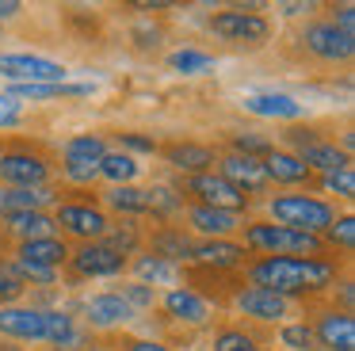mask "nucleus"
Wrapping results in <instances>:
<instances>
[{"mask_svg": "<svg viewBox=\"0 0 355 351\" xmlns=\"http://www.w3.org/2000/svg\"><path fill=\"white\" fill-rule=\"evenodd\" d=\"M252 282L260 290L286 298L302 294V290H321L332 282V267L321 259H302V256H271L252 267Z\"/></svg>", "mask_w": 355, "mask_h": 351, "instance_id": "f257e3e1", "label": "nucleus"}, {"mask_svg": "<svg viewBox=\"0 0 355 351\" xmlns=\"http://www.w3.org/2000/svg\"><path fill=\"white\" fill-rule=\"evenodd\" d=\"M271 214H275L286 229H302V233H317V229L332 225V206L321 203V198H306V195L271 198Z\"/></svg>", "mask_w": 355, "mask_h": 351, "instance_id": "f03ea898", "label": "nucleus"}, {"mask_svg": "<svg viewBox=\"0 0 355 351\" xmlns=\"http://www.w3.org/2000/svg\"><path fill=\"white\" fill-rule=\"evenodd\" d=\"M245 241L252 244V248L275 252V256H298V252L317 256V252H321L317 233H302V229H286V225H248Z\"/></svg>", "mask_w": 355, "mask_h": 351, "instance_id": "7ed1b4c3", "label": "nucleus"}, {"mask_svg": "<svg viewBox=\"0 0 355 351\" xmlns=\"http://www.w3.org/2000/svg\"><path fill=\"white\" fill-rule=\"evenodd\" d=\"M0 76L19 84H58L65 80V65L35 53H0Z\"/></svg>", "mask_w": 355, "mask_h": 351, "instance_id": "20e7f679", "label": "nucleus"}, {"mask_svg": "<svg viewBox=\"0 0 355 351\" xmlns=\"http://www.w3.org/2000/svg\"><path fill=\"white\" fill-rule=\"evenodd\" d=\"M210 31L218 38H230V42H263L271 27L256 12H222L210 19Z\"/></svg>", "mask_w": 355, "mask_h": 351, "instance_id": "39448f33", "label": "nucleus"}, {"mask_svg": "<svg viewBox=\"0 0 355 351\" xmlns=\"http://www.w3.org/2000/svg\"><path fill=\"white\" fill-rule=\"evenodd\" d=\"M306 50H313L317 58H324V61H340V58H352L355 38L344 35L336 23H313V27L306 31Z\"/></svg>", "mask_w": 355, "mask_h": 351, "instance_id": "423d86ee", "label": "nucleus"}, {"mask_svg": "<svg viewBox=\"0 0 355 351\" xmlns=\"http://www.w3.org/2000/svg\"><path fill=\"white\" fill-rule=\"evenodd\" d=\"M191 191L202 198V206H214V210H237L245 206V191H237L230 180L222 176H210V172H199L191 180Z\"/></svg>", "mask_w": 355, "mask_h": 351, "instance_id": "0eeeda50", "label": "nucleus"}, {"mask_svg": "<svg viewBox=\"0 0 355 351\" xmlns=\"http://www.w3.org/2000/svg\"><path fill=\"white\" fill-rule=\"evenodd\" d=\"M0 180L12 187H42L46 164L31 153H8V157H0Z\"/></svg>", "mask_w": 355, "mask_h": 351, "instance_id": "6e6552de", "label": "nucleus"}, {"mask_svg": "<svg viewBox=\"0 0 355 351\" xmlns=\"http://www.w3.org/2000/svg\"><path fill=\"white\" fill-rule=\"evenodd\" d=\"M291 142L302 149L298 160H302L306 168H324V176H329V172H340V168H352V164H347V157L336 149V145H324V142H317V137H306L302 130H294Z\"/></svg>", "mask_w": 355, "mask_h": 351, "instance_id": "1a4fd4ad", "label": "nucleus"}, {"mask_svg": "<svg viewBox=\"0 0 355 351\" xmlns=\"http://www.w3.org/2000/svg\"><path fill=\"white\" fill-rule=\"evenodd\" d=\"M222 180H230L237 191H260L263 183H268V172H263V160L233 153V157L222 164Z\"/></svg>", "mask_w": 355, "mask_h": 351, "instance_id": "9d476101", "label": "nucleus"}, {"mask_svg": "<svg viewBox=\"0 0 355 351\" xmlns=\"http://www.w3.org/2000/svg\"><path fill=\"white\" fill-rule=\"evenodd\" d=\"M123 259L115 248H107V244H85V248L73 256V267H77L80 275H115L123 271Z\"/></svg>", "mask_w": 355, "mask_h": 351, "instance_id": "9b49d317", "label": "nucleus"}, {"mask_svg": "<svg viewBox=\"0 0 355 351\" xmlns=\"http://www.w3.org/2000/svg\"><path fill=\"white\" fill-rule=\"evenodd\" d=\"M85 313H88V325H96V328H115V325H126L134 317V309L119 294H96L85 305Z\"/></svg>", "mask_w": 355, "mask_h": 351, "instance_id": "f8f14e48", "label": "nucleus"}, {"mask_svg": "<svg viewBox=\"0 0 355 351\" xmlns=\"http://www.w3.org/2000/svg\"><path fill=\"white\" fill-rule=\"evenodd\" d=\"M0 332L16 340H46L42 309H0Z\"/></svg>", "mask_w": 355, "mask_h": 351, "instance_id": "ddd939ff", "label": "nucleus"}, {"mask_svg": "<svg viewBox=\"0 0 355 351\" xmlns=\"http://www.w3.org/2000/svg\"><path fill=\"white\" fill-rule=\"evenodd\" d=\"M58 221H62L69 233L92 237V241L107 233V218H103L100 210H92V206H62V210H58Z\"/></svg>", "mask_w": 355, "mask_h": 351, "instance_id": "4468645a", "label": "nucleus"}, {"mask_svg": "<svg viewBox=\"0 0 355 351\" xmlns=\"http://www.w3.org/2000/svg\"><path fill=\"white\" fill-rule=\"evenodd\" d=\"M237 305H241V313H248V317H256V320H279V317H286V298L271 294V290H260V286L245 290V294L237 298Z\"/></svg>", "mask_w": 355, "mask_h": 351, "instance_id": "2eb2a0df", "label": "nucleus"}, {"mask_svg": "<svg viewBox=\"0 0 355 351\" xmlns=\"http://www.w3.org/2000/svg\"><path fill=\"white\" fill-rule=\"evenodd\" d=\"M245 111L263 114V119H302L306 107H302L298 99L283 96V92H263V96H248L245 99Z\"/></svg>", "mask_w": 355, "mask_h": 351, "instance_id": "dca6fc26", "label": "nucleus"}, {"mask_svg": "<svg viewBox=\"0 0 355 351\" xmlns=\"http://www.w3.org/2000/svg\"><path fill=\"white\" fill-rule=\"evenodd\" d=\"M317 336L329 351H355V320L347 313H329L317 325Z\"/></svg>", "mask_w": 355, "mask_h": 351, "instance_id": "f3484780", "label": "nucleus"}, {"mask_svg": "<svg viewBox=\"0 0 355 351\" xmlns=\"http://www.w3.org/2000/svg\"><path fill=\"white\" fill-rule=\"evenodd\" d=\"M164 309H168L176 320H187V325H202V320H207V302H202L199 294H191V290H180V286L168 290Z\"/></svg>", "mask_w": 355, "mask_h": 351, "instance_id": "a211bd4d", "label": "nucleus"}, {"mask_svg": "<svg viewBox=\"0 0 355 351\" xmlns=\"http://www.w3.org/2000/svg\"><path fill=\"white\" fill-rule=\"evenodd\" d=\"M65 256H69V252H65V241H58V237H42V241L19 244V259L39 264V267H54V264H62Z\"/></svg>", "mask_w": 355, "mask_h": 351, "instance_id": "6ab92c4d", "label": "nucleus"}, {"mask_svg": "<svg viewBox=\"0 0 355 351\" xmlns=\"http://www.w3.org/2000/svg\"><path fill=\"white\" fill-rule=\"evenodd\" d=\"M8 225H12V233H19L24 241H42V237H50L54 221L42 210H8Z\"/></svg>", "mask_w": 355, "mask_h": 351, "instance_id": "aec40b11", "label": "nucleus"}, {"mask_svg": "<svg viewBox=\"0 0 355 351\" xmlns=\"http://www.w3.org/2000/svg\"><path fill=\"white\" fill-rule=\"evenodd\" d=\"M263 172H268V180H279V183H302V180H309V168L302 164L298 157H291V153H268Z\"/></svg>", "mask_w": 355, "mask_h": 351, "instance_id": "412c9836", "label": "nucleus"}, {"mask_svg": "<svg viewBox=\"0 0 355 351\" xmlns=\"http://www.w3.org/2000/svg\"><path fill=\"white\" fill-rule=\"evenodd\" d=\"M191 225L199 229V233L225 237L230 229H237V214H233V210H214V206H195V210H191Z\"/></svg>", "mask_w": 355, "mask_h": 351, "instance_id": "4be33fe9", "label": "nucleus"}, {"mask_svg": "<svg viewBox=\"0 0 355 351\" xmlns=\"http://www.w3.org/2000/svg\"><path fill=\"white\" fill-rule=\"evenodd\" d=\"M195 259H202V264H214V267H237L241 256H245V248L241 244H230V241H202L191 248Z\"/></svg>", "mask_w": 355, "mask_h": 351, "instance_id": "5701e85b", "label": "nucleus"}, {"mask_svg": "<svg viewBox=\"0 0 355 351\" xmlns=\"http://www.w3.org/2000/svg\"><path fill=\"white\" fill-rule=\"evenodd\" d=\"M168 160H172L176 168L199 172V168L214 164V153H210L207 145H191V142H184V145H172V149H168Z\"/></svg>", "mask_w": 355, "mask_h": 351, "instance_id": "b1692460", "label": "nucleus"}, {"mask_svg": "<svg viewBox=\"0 0 355 351\" xmlns=\"http://www.w3.org/2000/svg\"><path fill=\"white\" fill-rule=\"evenodd\" d=\"M103 157H107V149H103L100 134H80V137H73V142L65 145V160H88V164H100Z\"/></svg>", "mask_w": 355, "mask_h": 351, "instance_id": "393cba45", "label": "nucleus"}, {"mask_svg": "<svg viewBox=\"0 0 355 351\" xmlns=\"http://www.w3.org/2000/svg\"><path fill=\"white\" fill-rule=\"evenodd\" d=\"M42 203H50L46 187H12V191H4V206H8V210H39Z\"/></svg>", "mask_w": 355, "mask_h": 351, "instance_id": "a878e982", "label": "nucleus"}, {"mask_svg": "<svg viewBox=\"0 0 355 351\" xmlns=\"http://www.w3.org/2000/svg\"><path fill=\"white\" fill-rule=\"evenodd\" d=\"M153 248H157V259H164V264H172V259H184L191 256L195 244L187 241L184 233H157L153 237Z\"/></svg>", "mask_w": 355, "mask_h": 351, "instance_id": "bb28decb", "label": "nucleus"}, {"mask_svg": "<svg viewBox=\"0 0 355 351\" xmlns=\"http://www.w3.org/2000/svg\"><path fill=\"white\" fill-rule=\"evenodd\" d=\"M100 176H107V180H115L126 187V183L138 176V164H134V157H126V153H107V157L100 160Z\"/></svg>", "mask_w": 355, "mask_h": 351, "instance_id": "cd10ccee", "label": "nucleus"}, {"mask_svg": "<svg viewBox=\"0 0 355 351\" xmlns=\"http://www.w3.org/2000/svg\"><path fill=\"white\" fill-rule=\"evenodd\" d=\"M107 206H115L119 214H146V191L115 187V191H107Z\"/></svg>", "mask_w": 355, "mask_h": 351, "instance_id": "c85d7f7f", "label": "nucleus"}, {"mask_svg": "<svg viewBox=\"0 0 355 351\" xmlns=\"http://www.w3.org/2000/svg\"><path fill=\"white\" fill-rule=\"evenodd\" d=\"M42 332H46V340L50 343H58V348H62V343H69L73 340V320L65 317V313H54V309H42Z\"/></svg>", "mask_w": 355, "mask_h": 351, "instance_id": "c756f323", "label": "nucleus"}, {"mask_svg": "<svg viewBox=\"0 0 355 351\" xmlns=\"http://www.w3.org/2000/svg\"><path fill=\"white\" fill-rule=\"evenodd\" d=\"M138 275L146 282H164V286H172V282H176V267L164 264V259H157V256H141L138 259Z\"/></svg>", "mask_w": 355, "mask_h": 351, "instance_id": "7c9ffc66", "label": "nucleus"}, {"mask_svg": "<svg viewBox=\"0 0 355 351\" xmlns=\"http://www.w3.org/2000/svg\"><path fill=\"white\" fill-rule=\"evenodd\" d=\"M172 65H176L180 73H207V69L214 65V58H207V53H199V50H180V53H172Z\"/></svg>", "mask_w": 355, "mask_h": 351, "instance_id": "2f4dec72", "label": "nucleus"}, {"mask_svg": "<svg viewBox=\"0 0 355 351\" xmlns=\"http://www.w3.org/2000/svg\"><path fill=\"white\" fill-rule=\"evenodd\" d=\"M146 210H153V214H172V210H180L176 191H172V187H153V191H146Z\"/></svg>", "mask_w": 355, "mask_h": 351, "instance_id": "473e14b6", "label": "nucleus"}, {"mask_svg": "<svg viewBox=\"0 0 355 351\" xmlns=\"http://www.w3.org/2000/svg\"><path fill=\"white\" fill-rule=\"evenodd\" d=\"M324 187L336 191V195H344V198H352V195H355V172H352V168L329 172V176H324Z\"/></svg>", "mask_w": 355, "mask_h": 351, "instance_id": "72a5a7b5", "label": "nucleus"}, {"mask_svg": "<svg viewBox=\"0 0 355 351\" xmlns=\"http://www.w3.org/2000/svg\"><path fill=\"white\" fill-rule=\"evenodd\" d=\"M214 351H256V343L245 332H222L214 340Z\"/></svg>", "mask_w": 355, "mask_h": 351, "instance_id": "f704fd0d", "label": "nucleus"}, {"mask_svg": "<svg viewBox=\"0 0 355 351\" xmlns=\"http://www.w3.org/2000/svg\"><path fill=\"white\" fill-rule=\"evenodd\" d=\"M329 237H332V244H340V248H352V244H355V218L332 221V225H329Z\"/></svg>", "mask_w": 355, "mask_h": 351, "instance_id": "c9c22d12", "label": "nucleus"}, {"mask_svg": "<svg viewBox=\"0 0 355 351\" xmlns=\"http://www.w3.org/2000/svg\"><path fill=\"white\" fill-rule=\"evenodd\" d=\"M12 271L19 275V282L24 279H35V282H54V267H39V264H27V259H19Z\"/></svg>", "mask_w": 355, "mask_h": 351, "instance_id": "e433bc0d", "label": "nucleus"}, {"mask_svg": "<svg viewBox=\"0 0 355 351\" xmlns=\"http://www.w3.org/2000/svg\"><path fill=\"white\" fill-rule=\"evenodd\" d=\"M65 176L77 180V183H88V180L100 176V164H88V160H65Z\"/></svg>", "mask_w": 355, "mask_h": 351, "instance_id": "4c0bfd02", "label": "nucleus"}, {"mask_svg": "<svg viewBox=\"0 0 355 351\" xmlns=\"http://www.w3.org/2000/svg\"><path fill=\"white\" fill-rule=\"evenodd\" d=\"M19 290H24L19 275L12 271V267H0V298H4V302H12V298H19Z\"/></svg>", "mask_w": 355, "mask_h": 351, "instance_id": "58836bf2", "label": "nucleus"}, {"mask_svg": "<svg viewBox=\"0 0 355 351\" xmlns=\"http://www.w3.org/2000/svg\"><path fill=\"white\" fill-rule=\"evenodd\" d=\"M283 343L286 348H309V343H313V332H309L306 325H286L283 328Z\"/></svg>", "mask_w": 355, "mask_h": 351, "instance_id": "ea45409f", "label": "nucleus"}, {"mask_svg": "<svg viewBox=\"0 0 355 351\" xmlns=\"http://www.w3.org/2000/svg\"><path fill=\"white\" fill-rule=\"evenodd\" d=\"M119 298H123L130 309H134V305H153V290H149V286H126Z\"/></svg>", "mask_w": 355, "mask_h": 351, "instance_id": "a19ab883", "label": "nucleus"}, {"mask_svg": "<svg viewBox=\"0 0 355 351\" xmlns=\"http://www.w3.org/2000/svg\"><path fill=\"white\" fill-rule=\"evenodd\" d=\"M233 142H237L241 157H252V153H271V145H268V142H260V137H248V134H237Z\"/></svg>", "mask_w": 355, "mask_h": 351, "instance_id": "79ce46f5", "label": "nucleus"}, {"mask_svg": "<svg viewBox=\"0 0 355 351\" xmlns=\"http://www.w3.org/2000/svg\"><path fill=\"white\" fill-rule=\"evenodd\" d=\"M16 119H19V99L0 96V126H12Z\"/></svg>", "mask_w": 355, "mask_h": 351, "instance_id": "37998d69", "label": "nucleus"}, {"mask_svg": "<svg viewBox=\"0 0 355 351\" xmlns=\"http://www.w3.org/2000/svg\"><path fill=\"white\" fill-rule=\"evenodd\" d=\"M123 142L130 145V149H146V153H153V142H149V137H138V134H123Z\"/></svg>", "mask_w": 355, "mask_h": 351, "instance_id": "c03bdc74", "label": "nucleus"}, {"mask_svg": "<svg viewBox=\"0 0 355 351\" xmlns=\"http://www.w3.org/2000/svg\"><path fill=\"white\" fill-rule=\"evenodd\" d=\"M352 23H355V8H340V31L352 35Z\"/></svg>", "mask_w": 355, "mask_h": 351, "instance_id": "a18cd8bd", "label": "nucleus"}, {"mask_svg": "<svg viewBox=\"0 0 355 351\" xmlns=\"http://www.w3.org/2000/svg\"><path fill=\"white\" fill-rule=\"evenodd\" d=\"M16 12H19L16 0H0V19H8V15H16Z\"/></svg>", "mask_w": 355, "mask_h": 351, "instance_id": "49530a36", "label": "nucleus"}, {"mask_svg": "<svg viewBox=\"0 0 355 351\" xmlns=\"http://www.w3.org/2000/svg\"><path fill=\"white\" fill-rule=\"evenodd\" d=\"M130 351H168V348H161V343H149V340H141V343H130Z\"/></svg>", "mask_w": 355, "mask_h": 351, "instance_id": "de8ad7c7", "label": "nucleus"}, {"mask_svg": "<svg viewBox=\"0 0 355 351\" xmlns=\"http://www.w3.org/2000/svg\"><path fill=\"white\" fill-rule=\"evenodd\" d=\"M4 210H8V206H4V191H0V214H4Z\"/></svg>", "mask_w": 355, "mask_h": 351, "instance_id": "09e8293b", "label": "nucleus"}]
</instances>
